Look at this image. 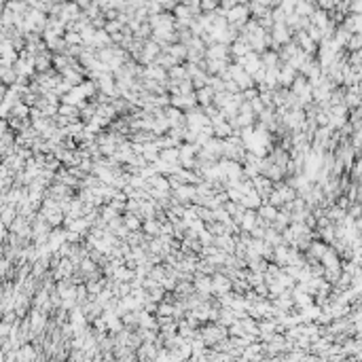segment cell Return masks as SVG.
Returning <instances> with one entry per match:
<instances>
[{"label":"cell","mask_w":362,"mask_h":362,"mask_svg":"<svg viewBox=\"0 0 362 362\" xmlns=\"http://www.w3.org/2000/svg\"><path fill=\"white\" fill-rule=\"evenodd\" d=\"M227 72H229V77H231L233 83H235V85L239 87V91H246V89H250V87H254L252 77H250V74H248L244 68L235 66V64H229Z\"/></svg>","instance_id":"obj_1"},{"label":"cell","mask_w":362,"mask_h":362,"mask_svg":"<svg viewBox=\"0 0 362 362\" xmlns=\"http://www.w3.org/2000/svg\"><path fill=\"white\" fill-rule=\"evenodd\" d=\"M206 60H227V62H231L229 45H223V43L210 45L208 49H206Z\"/></svg>","instance_id":"obj_2"},{"label":"cell","mask_w":362,"mask_h":362,"mask_svg":"<svg viewBox=\"0 0 362 362\" xmlns=\"http://www.w3.org/2000/svg\"><path fill=\"white\" fill-rule=\"evenodd\" d=\"M256 212V218L263 220V223H267V225H271L273 220H276V216H278V208H273L271 203H267V201H263L259 208L254 210Z\"/></svg>","instance_id":"obj_3"},{"label":"cell","mask_w":362,"mask_h":362,"mask_svg":"<svg viewBox=\"0 0 362 362\" xmlns=\"http://www.w3.org/2000/svg\"><path fill=\"white\" fill-rule=\"evenodd\" d=\"M341 28L347 34H360L362 32V15H346L341 21Z\"/></svg>","instance_id":"obj_4"},{"label":"cell","mask_w":362,"mask_h":362,"mask_svg":"<svg viewBox=\"0 0 362 362\" xmlns=\"http://www.w3.org/2000/svg\"><path fill=\"white\" fill-rule=\"evenodd\" d=\"M214 246L225 254H233L235 252V237L227 235V233L225 235H218V237H214Z\"/></svg>","instance_id":"obj_5"},{"label":"cell","mask_w":362,"mask_h":362,"mask_svg":"<svg viewBox=\"0 0 362 362\" xmlns=\"http://www.w3.org/2000/svg\"><path fill=\"white\" fill-rule=\"evenodd\" d=\"M261 66L265 68V70H269V68H282V62H280V57H278V51H271V49L263 51V53H261Z\"/></svg>","instance_id":"obj_6"},{"label":"cell","mask_w":362,"mask_h":362,"mask_svg":"<svg viewBox=\"0 0 362 362\" xmlns=\"http://www.w3.org/2000/svg\"><path fill=\"white\" fill-rule=\"evenodd\" d=\"M295 77H296V70L288 68V66H282V68H280V74H278V87H282V89H288V87L293 85Z\"/></svg>","instance_id":"obj_7"},{"label":"cell","mask_w":362,"mask_h":362,"mask_svg":"<svg viewBox=\"0 0 362 362\" xmlns=\"http://www.w3.org/2000/svg\"><path fill=\"white\" fill-rule=\"evenodd\" d=\"M212 98H214V91L210 87H201V89H195V100H197V106L199 108H206L212 104Z\"/></svg>","instance_id":"obj_8"},{"label":"cell","mask_w":362,"mask_h":362,"mask_svg":"<svg viewBox=\"0 0 362 362\" xmlns=\"http://www.w3.org/2000/svg\"><path fill=\"white\" fill-rule=\"evenodd\" d=\"M201 150H206L208 155H212L216 157V159H220L223 157V140H218V138H210L206 144H203V148Z\"/></svg>","instance_id":"obj_9"},{"label":"cell","mask_w":362,"mask_h":362,"mask_svg":"<svg viewBox=\"0 0 362 362\" xmlns=\"http://www.w3.org/2000/svg\"><path fill=\"white\" fill-rule=\"evenodd\" d=\"M286 265L290 267H305V254L299 252L296 248H288V254H286Z\"/></svg>","instance_id":"obj_10"},{"label":"cell","mask_w":362,"mask_h":362,"mask_svg":"<svg viewBox=\"0 0 362 362\" xmlns=\"http://www.w3.org/2000/svg\"><path fill=\"white\" fill-rule=\"evenodd\" d=\"M286 254H288V246H276L273 248V252H271V265H276V267H286Z\"/></svg>","instance_id":"obj_11"},{"label":"cell","mask_w":362,"mask_h":362,"mask_svg":"<svg viewBox=\"0 0 362 362\" xmlns=\"http://www.w3.org/2000/svg\"><path fill=\"white\" fill-rule=\"evenodd\" d=\"M155 140H157L155 133L153 132H147V130L130 133V142L132 144H148V142H155Z\"/></svg>","instance_id":"obj_12"},{"label":"cell","mask_w":362,"mask_h":362,"mask_svg":"<svg viewBox=\"0 0 362 362\" xmlns=\"http://www.w3.org/2000/svg\"><path fill=\"white\" fill-rule=\"evenodd\" d=\"M34 68H36V72H47V70H51V53L49 51H43V53H38L34 57Z\"/></svg>","instance_id":"obj_13"},{"label":"cell","mask_w":362,"mask_h":362,"mask_svg":"<svg viewBox=\"0 0 362 362\" xmlns=\"http://www.w3.org/2000/svg\"><path fill=\"white\" fill-rule=\"evenodd\" d=\"M316 11V2H305V0H295V13L299 17H307Z\"/></svg>","instance_id":"obj_14"},{"label":"cell","mask_w":362,"mask_h":362,"mask_svg":"<svg viewBox=\"0 0 362 362\" xmlns=\"http://www.w3.org/2000/svg\"><path fill=\"white\" fill-rule=\"evenodd\" d=\"M159 220H155V218H148V220H142V231L144 235H147V239H150V237H157L159 235Z\"/></svg>","instance_id":"obj_15"},{"label":"cell","mask_w":362,"mask_h":362,"mask_svg":"<svg viewBox=\"0 0 362 362\" xmlns=\"http://www.w3.org/2000/svg\"><path fill=\"white\" fill-rule=\"evenodd\" d=\"M133 278H136V271H133V269H127L125 265L119 267V269L113 273V280H115V282H121V284H130Z\"/></svg>","instance_id":"obj_16"},{"label":"cell","mask_w":362,"mask_h":362,"mask_svg":"<svg viewBox=\"0 0 362 362\" xmlns=\"http://www.w3.org/2000/svg\"><path fill=\"white\" fill-rule=\"evenodd\" d=\"M239 203H242V206L246 208V210H256L263 201H261V197L256 195V191H250V193H246V195H242Z\"/></svg>","instance_id":"obj_17"},{"label":"cell","mask_w":362,"mask_h":362,"mask_svg":"<svg viewBox=\"0 0 362 362\" xmlns=\"http://www.w3.org/2000/svg\"><path fill=\"white\" fill-rule=\"evenodd\" d=\"M254 225H256V212H254V210H246V212H244V216H242V220H239V229L246 231V233H250Z\"/></svg>","instance_id":"obj_18"},{"label":"cell","mask_w":362,"mask_h":362,"mask_svg":"<svg viewBox=\"0 0 362 362\" xmlns=\"http://www.w3.org/2000/svg\"><path fill=\"white\" fill-rule=\"evenodd\" d=\"M159 161L165 165H176L178 163V148H163L159 150Z\"/></svg>","instance_id":"obj_19"},{"label":"cell","mask_w":362,"mask_h":362,"mask_svg":"<svg viewBox=\"0 0 362 362\" xmlns=\"http://www.w3.org/2000/svg\"><path fill=\"white\" fill-rule=\"evenodd\" d=\"M123 225H125V229L127 231H140L142 229V218H138L136 214H130V212H125L123 214Z\"/></svg>","instance_id":"obj_20"},{"label":"cell","mask_w":362,"mask_h":362,"mask_svg":"<svg viewBox=\"0 0 362 362\" xmlns=\"http://www.w3.org/2000/svg\"><path fill=\"white\" fill-rule=\"evenodd\" d=\"M309 23L322 30V28H326V23H329V13H324V11L316 9L312 15H309Z\"/></svg>","instance_id":"obj_21"},{"label":"cell","mask_w":362,"mask_h":362,"mask_svg":"<svg viewBox=\"0 0 362 362\" xmlns=\"http://www.w3.org/2000/svg\"><path fill=\"white\" fill-rule=\"evenodd\" d=\"M212 133H214V138L225 140V138H229V136H231L233 130H231V125L227 123V121H220V123L212 125Z\"/></svg>","instance_id":"obj_22"},{"label":"cell","mask_w":362,"mask_h":362,"mask_svg":"<svg viewBox=\"0 0 362 362\" xmlns=\"http://www.w3.org/2000/svg\"><path fill=\"white\" fill-rule=\"evenodd\" d=\"M360 49H362V34H352V36L347 38L346 49H343V51H347V53H354V51H360Z\"/></svg>","instance_id":"obj_23"},{"label":"cell","mask_w":362,"mask_h":362,"mask_svg":"<svg viewBox=\"0 0 362 362\" xmlns=\"http://www.w3.org/2000/svg\"><path fill=\"white\" fill-rule=\"evenodd\" d=\"M147 278H150V280H153V282H157V284H161V280L165 278V265H155V267H150V271H148Z\"/></svg>","instance_id":"obj_24"},{"label":"cell","mask_w":362,"mask_h":362,"mask_svg":"<svg viewBox=\"0 0 362 362\" xmlns=\"http://www.w3.org/2000/svg\"><path fill=\"white\" fill-rule=\"evenodd\" d=\"M123 23H121L119 19H110V21H106L104 23V32L108 34V36H113V34H119L121 30H123Z\"/></svg>","instance_id":"obj_25"},{"label":"cell","mask_w":362,"mask_h":362,"mask_svg":"<svg viewBox=\"0 0 362 362\" xmlns=\"http://www.w3.org/2000/svg\"><path fill=\"white\" fill-rule=\"evenodd\" d=\"M167 79H170V81H182V79H186L184 64H182V66H174V68L167 70Z\"/></svg>","instance_id":"obj_26"},{"label":"cell","mask_w":362,"mask_h":362,"mask_svg":"<svg viewBox=\"0 0 362 362\" xmlns=\"http://www.w3.org/2000/svg\"><path fill=\"white\" fill-rule=\"evenodd\" d=\"M64 43H66V47L83 45V43H81V34H77V32H66V34H64Z\"/></svg>","instance_id":"obj_27"},{"label":"cell","mask_w":362,"mask_h":362,"mask_svg":"<svg viewBox=\"0 0 362 362\" xmlns=\"http://www.w3.org/2000/svg\"><path fill=\"white\" fill-rule=\"evenodd\" d=\"M197 239H199V244H201V248H208V246H214V237L210 235V233L203 229L199 235H197Z\"/></svg>","instance_id":"obj_28"},{"label":"cell","mask_w":362,"mask_h":362,"mask_svg":"<svg viewBox=\"0 0 362 362\" xmlns=\"http://www.w3.org/2000/svg\"><path fill=\"white\" fill-rule=\"evenodd\" d=\"M199 9H201V13H214L218 9V2L216 0H203V2H199Z\"/></svg>","instance_id":"obj_29"},{"label":"cell","mask_w":362,"mask_h":362,"mask_svg":"<svg viewBox=\"0 0 362 362\" xmlns=\"http://www.w3.org/2000/svg\"><path fill=\"white\" fill-rule=\"evenodd\" d=\"M347 15H362V0H354V2H349Z\"/></svg>","instance_id":"obj_30"},{"label":"cell","mask_w":362,"mask_h":362,"mask_svg":"<svg viewBox=\"0 0 362 362\" xmlns=\"http://www.w3.org/2000/svg\"><path fill=\"white\" fill-rule=\"evenodd\" d=\"M346 214H347L352 220H358V218H360V203H352V206L347 208Z\"/></svg>","instance_id":"obj_31"},{"label":"cell","mask_w":362,"mask_h":362,"mask_svg":"<svg viewBox=\"0 0 362 362\" xmlns=\"http://www.w3.org/2000/svg\"><path fill=\"white\" fill-rule=\"evenodd\" d=\"M280 9L284 11V15L295 13V0H284V2H280Z\"/></svg>","instance_id":"obj_32"}]
</instances>
